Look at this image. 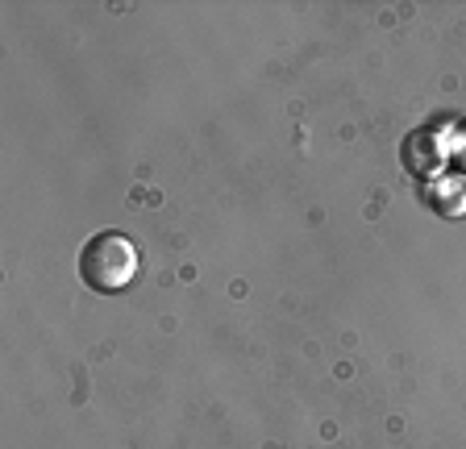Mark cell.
<instances>
[{
  "instance_id": "obj_1",
  "label": "cell",
  "mask_w": 466,
  "mask_h": 449,
  "mask_svg": "<svg viewBox=\"0 0 466 449\" xmlns=\"http://www.w3.org/2000/svg\"><path fill=\"white\" fill-rule=\"evenodd\" d=\"M79 279L100 295L126 292L137 279V245L126 234H96L79 250Z\"/></svg>"
},
{
  "instance_id": "obj_2",
  "label": "cell",
  "mask_w": 466,
  "mask_h": 449,
  "mask_svg": "<svg viewBox=\"0 0 466 449\" xmlns=\"http://www.w3.org/2000/svg\"><path fill=\"white\" fill-rule=\"evenodd\" d=\"M420 195L441 216H462L466 213V175H437V179H429Z\"/></svg>"
},
{
  "instance_id": "obj_3",
  "label": "cell",
  "mask_w": 466,
  "mask_h": 449,
  "mask_svg": "<svg viewBox=\"0 0 466 449\" xmlns=\"http://www.w3.org/2000/svg\"><path fill=\"white\" fill-rule=\"evenodd\" d=\"M450 155H454L458 166L466 171V121L462 125H454V134H450Z\"/></svg>"
}]
</instances>
